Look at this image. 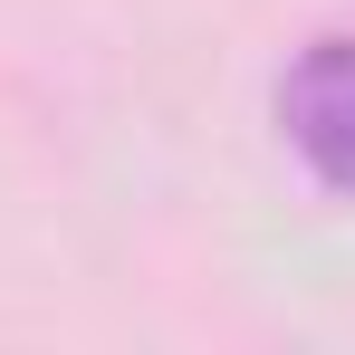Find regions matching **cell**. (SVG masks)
<instances>
[{"instance_id":"1","label":"cell","mask_w":355,"mask_h":355,"mask_svg":"<svg viewBox=\"0 0 355 355\" xmlns=\"http://www.w3.org/2000/svg\"><path fill=\"white\" fill-rule=\"evenodd\" d=\"M279 116H288L297 154H307L327 182H346V192H355V39H317V49L288 67Z\"/></svg>"}]
</instances>
